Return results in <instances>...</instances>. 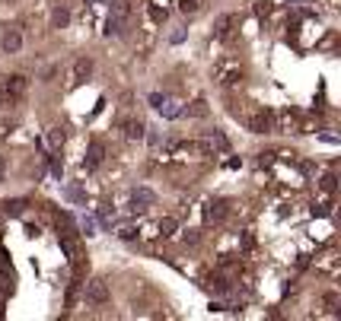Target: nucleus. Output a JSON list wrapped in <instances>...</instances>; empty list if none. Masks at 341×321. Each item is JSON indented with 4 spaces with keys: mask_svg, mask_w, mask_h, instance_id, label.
Returning <instances> with one entry per match:
<instances>
[{
    "mask_svg": "<svg viewBox=\"0 0 341 321\" xmlns=\"http://www.w3.org/2000/svg\"><path fill=\"white\" fill-rule=\"evenodd\" d=\"M7 175V156H0V178Z\"/></svg>",
    "mask_w": 341,
    "mask_h": 321,
    "instance_id": "24",
    "label": "nucleus"
},
{
    "mask_svg": "<svg viewBox=\"0 0 341 321\" xmlns=\"http://www.w3.org/2000/svg\"><path fill=\"white\" fill-rule=\"evenodd\" d=\"M179 10L188 16V13H195V10H198V4H195V0H182V4H179Z\"/></svg>",
    "mask_w": 341,
    "mask_h": 321,
    "instance_id": "21",
    "label": "nucleus"
},
{
    "mask_svg": "<svg viewBox=\"0 0 341 321\" xmlns=\"http://www.w3.org/2000/svg\"><path fill=\"white\" fill-rule=\"evenodd\" d=\"M70 22V10L67 7H54V13H51V29H64Z\"/></svg>",
    "mask_w": 341,
    "mask_h": 321,
    "instance_id": "9",
    "label": "nucleus"
},
{
    "mask_svg": "<svg viewBox=\"0 0 341 321\" xmlns=\"http://www.w3.org/2000/svg\"><path fill=\"white\" fill-rule=\"evenodd\" d=\"M163 102H166V99H163V96H160V92H150V105H157V109H160V105H163Z\"/></svg>",
    "mask_w": 341,
    "mask_h": 321,
    "instance_id": "23",
    "label": "nucleus"
},
{
    "mask_svg": "<svg viewBox=\"0 0 341 321\" xmlns=\"http://www.w3.org/2000/svg\"><path fill=\"white\" fill-rule=\"evenodd\" d=\"M86 302L89 305H105L109 302V283L105 280H86Z\"/></svg>",
    "mask_w": 341,
    "mask_h": 321,
    "instance_id": "4",
    "label": "nucleus"
},
{
    "mask_svg": "<svg viewBox=\"0 0 341 321\" xmlns=\"http://www.w3.org/2000/svg\"><path fill=\"white\" fill-rule=\"evenodd\" d=\"M48 144H51L54 150L64 144V127H51V130H48Z\"/></svg>",
    "mask_w": 341,
    "mask_h": 321,
    "instance_id": "17",
    "label": "nucleus"
},
{
    "mask_svg": "<svg viewBox=\"0 0 341 321\" xmlns=\"http://www.w3.org/2000/svg\"><path fill=\"white\" fill-rule=\"evenodd\" d=\"M89 77H92V57H77L70 67V86H83Z\"/></svg>",
    "mask_w": 341,
    "mask_h": 321,
    "instance_id": "5",
    "label": "nucleus"
},
{
    "mask_svg": "<svg viewBox=\"0 0 341 321\" xmlns=\"http://www.w3.org/2000/svg\"><path fill=\"white\" fill-rule=\"evenodd\" d=\"M102 156H105V147L99 144V140H92V144H89V153H86V169H96V165L102 162Z\"/></svg>",
    "mask_w": 341,
    "mask_h": 321,
    "instance_id": "7",
    "label": "nucleus"
},
{
    "mask_svg": "<svg viewBox=\"0 0 341 321\" xmlns=\"http://www.w3.org/2000/svg\"><path fill=\"white\" fill-rule=\"evenodd\" d=\"M182 115H188V118H207V102L204 99H195L192 105H185Z\"/></svg>",
    "mask_w": 341,
    "mask_h": 321,
    "instance_id": "10",
    "label": "nucleus"
},
{
    "mask_svg": "<svg viewBox=\"0 0 341 321\" xmlns=\"http://www.w3.org/2000/svg\"><path fill=\"white\" fill-rule=\"evenodd\" d=\"M227 200H217V204H210V210H207V217L210 220H223V217H227Z\"/></svg>",
    "mask_w": 341,
    "mask_h": 321,
    "instance_id": "14",
    "label": "nucleus"
},
{
    "mask_svg": "<svg viewBox=\"0 0 341 321\" xmlns=\"http://www.w3.org/2000/svg\"><path fill=\"white\" fill-rule=\"evenodd\" d=\"M325 305H328V312H335V305H338V296H335V293H325Z\"/></svg>",
    "mask_w": 341,
    "mask_h": 321,
    "instance_id": "22",
    "label": "nucleus"
},
{
    "mask_svg": "<svg viewBox=\"0 0 341 321\" xmlns=\"http://www.w3.org/2000/svg\"><path fill=\"white\" fill-rule=\"evenodd\" d=\"M335 188H338V182H335V175H322V191H328V194H332Z\"/></svg>",
    "mask_w": 341,
    "mask_h": 321,
    "instance_id": "20",
    "label": "nucleus"
},
{
    "mask_svg": "<svg viewBox=\"0 0 341 321\" xmlns=\"http://www.w3.org/2000/svg\"><path fill=\"white\" fill-rule=\"evenodd\" d=\"M4 4H16V0H4Z\"/></svg>",
    "mask_w": 341,
    "mask_h": 321,
    "instance_id": "26",
    "label": "nucleus"
},
{
    "mask_svg": "<svg viewBox=\"0 0 341 321\" xmlns=\"http://www.w3.org/2000/svg\"><path fill=\"white\" fill-rule=\"evenodd\" d=\"M0 48H4V54H16L22 48V35L16 29H7L4 32V39H0Z\"/></svg>",
    "mask_w": 341,
    "mask_h": 321,
    "instance_id": "6",
    "label": "nucleus"
},
{
    "mask_svg": "<svg viewBox=\"0 0 341 321\" xmlns=\"http://www.w3.org/2000/svg\"><path fill=\"white\" fill-rule=\"evenodd\" d=\"M233 22H236V16H220L217 19V35H220V39H227V35H230V26H233Z\"/></svg>",
    "mask_w": 341,
    "mask_h": 321,
    "instance_id": "13",
    "label": "nucleus"
},
{
    "mask_svg": "<svg viewBox=\"0 0 341 321\" xmlns=\"http://www.w3.org/2000/svg\"><path fill=\"white\" fill-rule=\"evenodd\" d=\"M249 130H252V134H271V130H274V115L268 109L252 112L249 115Z\"/></svg>",
    "mask_w": 341,
    "mask_h": 321,
    "instance_id": "3",
    "label": "nucleus"
},
{
    "mask_svg": "<svg viewBox=\"0 0 341 321\" xmlns=\"http://www.w3.org/2000/svg\"><path fill=\"white\" fill-rule=\"evenodd\" d=\"M4 210L10 213V217H22V210H26V200H7Z\"/></svg>",
    "mask_w": 341,
    "mask_h": 321,
    "instance_id": "16",
    "label": "nucleus"
},
{
    "mask_svg": "<svg viewBox=\"0 0 341 321\" xmlns=\"http://www.w3.org/2000/svg\"><path fill=\"white\" fill-rule=\"evenodd\" d=\"M118 239L134 242V239H137V229H134V226H121V229H118Z\"/></svg>",
    "mask_w": 341,
    "mask_h": 321,
    "instance_id": "18",
    "label": "nucleus"
},
{
    "mask_svg": "<svg viewBox=\"0 0 341 321\" xmlns=\"http://www.w3.org/2000/svg\"><path fill=\"white\" fill-rule=\"evenodd\" d=\"M89 4H105V0H89Z\"/></svg>",
    "mask_w": 341,
    "mask_h": 321,
    "instance_id": "25",
    "label": "nucleus"
},
{
    "mask_svg": "<svg viewBox=\"0 0 341 321\" xmlns=\"http://www.w3.org/2000/svg\"><path fill=\"white\" fill-rule=\"evenodd\" d=\"M157 229H160V235H163V239H169V235H175V229H179V223H175L172 217H163Z\"/></svg>",
    "mask_w": 341,
    "mask_h": 321,
    "instance_id": "12",
    "label": "nucleus"
},
{
    "mask_svg": "<svg viewBox=\"0 0 341 321\" xmlns=\"http://www.w3.org/2000/svg\"><path fill=\"white\" fill-rule=\"evenodd\" d=\"M29 89V80L19 77V74H10V77H0V105H16Z\"/></svg>",
    "mask_w": 341,
    "mask_h": 321,
    "instance_id": "1",
    "label": "nucleus"
},
{
    "mask_svg": "<svg viewBox=\"0 0 341 321\" xmlns=\"http://www.w3.org/2000/svg\"><path fill=\"white\" fill-rule=\"evenodd\" d=\"M166 10H163V7H150V19H153V22H166Z\"/></svg>",
    "mask_w": 341,
    "mask_h": 321,
    "instance_id": "19",
    "label": "nucleus"
},
{
    "mask_svg": "<svg viewBox=\"0 0 341 321\" xmlns=\"http://www.w3.org/2000/svg\"><path fill=\"white\" fill-rule=\"evenodd\" d=\"M210 140H214V150H220V153H230V140L223 137V130H214V134H210Z\"/></svg>",
    "mask_w": 341,
    "mask_h": 321,
    "instance_id": "15",
    "label": "nucleus"
},
{
    "mask_svg": "<svg viewBox=\"0 0 341 321\" xmlns=\"http://www.w3.org/2000/svg\"><path fill=\"white\" fill-rule=\"evenodd\" d=\"M144 121H125V137H131V140H140L144 137Z\"/></svg>",
    "mask_w": 341,
    "mask_h": 321,
    "instance_id": "11",
    "label": "nucleus"
},
{
    "mask_svg": "<svg viewBox=\"0 0 341 321\" xmlns=\"http://www.w3.org/2000/svg\"><path fill=\"white\" fill-rule=\"evenodd\" d=\"M153 200H157V194L150 191V188H137L134 191V210H144L147 204H153Z\"/></svg>",
    "mask_w": 341,
    "mask_h": 321,
    "instance_id": "8",
    "label": "nucleus"
},
{
    "mask_svg": "<svg viewBox=\"0 0 341 321\" xmlns=\"http://www.w3.org/2000/svg\"><path fill=\"white\" fill-rule=\"evenodd\" d=\"M128 19H131V0H112V13H109V22H105V32L121 35Z\"/></svg>",
    "mask_w": 341,
    "mask_h": 321,
    "instance_id": "2",
    "label": "nucleus"
}]
</instances>
